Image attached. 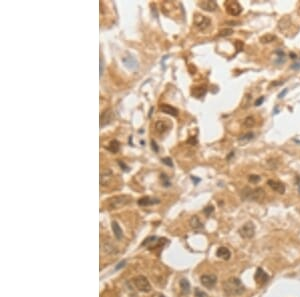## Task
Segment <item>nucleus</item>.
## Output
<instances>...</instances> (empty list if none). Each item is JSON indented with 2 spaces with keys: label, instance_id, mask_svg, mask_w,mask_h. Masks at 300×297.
I'll use <instances>...</instances> for the list:
<instances>
[{
  "label": "nucleus",
  "instance_id": "nucleus-37",
  "mask_svg": "<svg viewBox=\"0 0 300 297\" xmlns=\"http://www.w3.org/2000/svg\"><path fill=\"white\" fill-rule=\"evenodd\" d=\"M263 101H264V96H261L259 99H257L255 102V106H259L263 103Z\"/></svg>",
  "mask_w": 300,
  "mask_h": 297
},
{
  "label": "nucleus",
  "instance_id": "nucleus-42",
  "mask_svg": "<svg viewBox=\"0 0 300 297\" xmlns=\"http://www.w3.org/2000/svg\"><path fill=\"white\" fill-rule=\"evenodd\" d=\"M118 163H119V165H120V167H121V168H122V167H123V168H125V171H128V167L125 165V164H124L123 163V162H121V161H118Z\"/></svg>",
  "mask_w": 300,
  "mask_h": 297
},
{
  "label": "nucleus",
  "instance_id": "nucleus-32",
  "mask_svg": "<svg viewBox=\"0 0 300 297\" xmlns=\"http://www.w3.org/2000/svg\"><path fill=\"white\" fill-rule=\"evenodd\" d=\"M194 295H195V297H208V295H207L206 292L202 291V290L199 289V288H195V290H194Z\"/></svg>",
  "mask_w": 300,
  "mask_h": 297
},
{
  "label": "nucleus",
  "instance_id": "nucleus-27",
  "mask_svg": "<svg viewBox=\"0 0 300 297\" xmlns=\"http://www.w3.org/2000/svg\"><path fill=\"white\" fill-rule=\"evenodd\" d=\"M119 148H120V145H119L118 141L112 140V141H110V143L108 144L107 150H109L110 152H112V153H116V152H118Z\"/></svg>",
  "mask_w": 300,
  "mask_h": 297
},
{
  "label": "nucleus",
  "instance_id": "nucleus-16",
  "mask_svg": "<svg viewBox=\"0 0 300 297\" xmlns=\"http://www.w3.org/2000/svg\"><path fill=\"white\" fill-rule=\"evenodd\" d=\"M207 92V88L205 85H199V86H195L192 88L191 90V94L196 97V98H201L203 97Z\"/></svg>",
  "mask_w": 300,
  "mask_h": 297
},
{
  "label": "nucleus",
  "instance_id": "nucleus-31",
  "mask_svg": "<svg viewBox=\"0 0 300 297\" xmlns=\"http://www.w3.org/2000/svg\"><path fill=\"white\" fill-rule=\"evenodd\" d=\"M233 33V29L231 28H226V29H222L219 32V36L221 37H224V36H229Z\"/></svg>",
  "mask_w": 300,
  "mask_h": 297
},
{
  "label": "nucleus",
  "instance_id": "nucleus-21",
  "mask_svg": "<svg viewBox=\"0 0 300 297\" xmlns=\"http://www.w3.org/2000/svg\"><path fill=\"white\" fill-rule=\"evenodd\" d=\"M112 230H113V233H114V236L116 237V239L120 240L122 238V236H123V232H122V229L120 228V226L118 225L117 222H115L113 221L112 222Z\"/></svg>",
  "mask_w": 300,
  "mask_h": 297
},
{
  "label": "nucleus",
  "instance_id": "nucleus-23",
  "mask_svg": "<svg viewBox=\"0 0 300 297\" xmlns=\"http://www.w3.org/2000/svg\"><path fill=\"white\" fill-rule=\"evenodd\" d=\"M157 240H158V238L156 237V236H150V237L146 238L144 241H143L142 245H143V246H147L149 248H152V247H153V245L155 246V244L158 243Z\"/></svg>",
  "mask_w": 300,
  "mask_h": 297
},
{
  "label": "nucleus",
  "instance_id": "nucleus-19",
  "mask_svg": "<svg viewBox=\"0 0 300 297\" xmlns=\"http://www.w3.org/2000/svg\"><path fill=\"white\" fill-rule=\"evenodd\" d=\"M159 109H160L161 112L169 114L171 116H177L178 115V110L175 107H173V106L169 105V104H161Z\"/></svg>",
  "mask_w": 300,
  "mask_h": 297
},
{
  "label": "nucleus",
  "instance_id": "nucleus-43",
  "mask_svg": "<svg viewBox=\"0 0 300 297\" xmlns=\"http://www.w3.org/2000/svg\"><path fill=\"white\" fill-rule=\"evenodd\" d=\"M286 93H287V89H284V90H283V92H281V93H279L278 97H279V98H282V97H283Z\"/></svg>",
  "mask_w": 300,
  "mask_h": 297
},
{
  "label": "nucleus",
  "instance_id": "nucleus-22",
  "mask_svg": "<svg viewBox=\"0 0 300 297\" xmlns=\"http://www.w3.org/2000/svg\"><path fill=\"white\" fill-rule=\"evenodd\" d=\"M180 289H181L183 294H188L190 292V283L187 279H181L179 282Z\"/></svg>",
  "mask_w": 300,
  "mask_h": 297
},
{
  "label": "nucleus",
  "instance_id": "nucleus-4",
  "mask_svg": "<svg viewBox=\"0 0 300 297\" xmlns=\"http://www.w3.org/2000/svg\"><path fill=\"white\" fill-rule=\"evenodd\" d=\"M239 235L244 239H251L255 235V225L252 222H246L238 230Z\"/></svg>",
  "mask_w": 300,
  "mask_h": 297
},
{
  "label": "nucleus",
  "instance_id": "nucleus-9",
  "mask_svg": "<svg viewBox=\"0 0 300 297\" xmlns=\"http://www.w3.org/2000/svg\"><path fill=\"white\" fill-rule=\"evenodd\" d=\"M171 126V122H169L168 120H157L155 123V129L159 134H164L165 132H167Z\"/></svg>",
  "mask_w": 300,
  "mask_h": 297
},
{
  "label": "nucleus",
  "instance_id": "nucleus-35",
  "mask_svg": "<svg viewBox=\"0 0 300 297\" xmlns=\"http://www.w3.org/2000/svg\"><path fill=\"white\" fill-rule=\"evenodd\" d=\"M162 162H163V163L164 164H166V165H168V166H173V163H172V160L171 159H170V158H168V157H166V158H163L162 159Z\"/></svg>",
  "mask_w": 300,
  "mask_h": 297
},
{
  "label": "nucleus",
  "instance_id": "nucleus-17",
  "mask_svg": "<svg viewBox=\"0 0 300 297\" xmlns=\"http://www.w3.org/2000/svg\"><path fill=\"white\" fill-rule=\"evenodd\" d=\"M216 256L223 259V260H228V259L231 257V252H230V250L227 247L221 246L217 249V251H216Z\"/></svg>",
  "mask_w": 300,
  "mask_h": 297
},
{
  "label": "nucleus",
  "instance_id": "nucleus-29",
  "mask_svg": "<svg viewBox=\"0 0 300 297\" xmlns=\"http://www.w3.org/2000/svg\"><path fill=\"white\" fill-rule=\"evenodd\" d=\"M261 180L260 176L259 175H256V174H251L248 176V181L250 183H257L259 182Z\"/></svg>",
  "mask_w": 300,
  "mask_h": 297
},
{
  "label": "nucleus",
  "instance_id": "nucleus-26",
  "mask_svg": "<svg viewBox=\"0 0 300 297\" xmlns=\"http://www.w3.org/2000/svg\"><path fill=\"white\" fill-rule=\"evenodd\" d=\"M253 138H254V133L247 132V133H245L244 135H242L241 137L239 138V142L242 143V144H245V143H247V142H249L250 140H252Z\"/></svg>",
  "mask_w": 300,
  "mask_h": 297
},
{
  "label": "nucleus",
  "instance_id": "nucleus-34",
  "mask_svg": "<svg viewBox=\"0 0 300 297\" xmlns=\"http://www.w3.org/2000/svg\"><path fill=\"white\" fill-rule=\"evenodd\" d=\"M235 45H236V48H237V52H239V51H241L243 49V42L242 41H240V40H236L235 41Z\"/></svg>",
  "mask_w": 300,
  "mask_h": 297
},
{
  "label": "nucleus",
  "instance_id": "nucleus-40",
  "mask_svg": "<svg viewBox=\"0 0 300 297\" xmlns=\"http://www.w3.org/2000/svg\"><path fill=\"white\" fill-rule=\"evenodd\" d=\"M151 144H152V149L155 150V152H157V151H158V147H157V145H156L155 141L152 140V141H151Z\"/></svg>",
  "mask_w": 300,
  "mask_h": 297
},
{
  "label": "nucleus",
  "instance_id": "nucleus-1",
  "mask_svg": "<svg viewBox=\"0 0 300 297\" xmlns=\"http://www.w3.org/2000/svg\"><path fill=\"white\" fill-rule=\"evenodd\" d=\"M223 289L225 293L230 297L240 296L245 292V287H244L243 283L237 277H230L226 281H224Z\"/></svg>",
  "mask_w": 300,
  "mask_h": 297
},
{
  "label": "nucleus",
  "instance_id": "nucleus-44",
  "mask_svg": "<svg viewBox=\"0 0 300 297\" xmlns=\"http://www.w3.org/2000/svg\"><path fill=\"white\" fill-rule=\"evenodd\" d=\"M160 297H164V296H163V295H161V296H160Z\"/></svg>",
  "mask_w": 300,
  "mask_h": 297
},
{
  "label": "nucleus",
  "instance_id": "nucleus-39",
  "mask_svg": "<svg viewBox=\"0 0 300 297\" xmlns=\"http://www.w3.org/2000/svg\"><path fill=\"white\" fill-rule=\"evenodd\" d=\"M103 58L102 57H100V76L102 75V73H103Z\"/></svg>",
  "mask_w": 300,
  "mask_h": 297
},
{
  "label": "nucleus",
  "instance_id": "nucleus-41",
  "mask_svg": "<svg viewBox=\"0 0 300 297\" xmlns=\"http://www.w3.org/2000/svg\"><path fill=\"white\" fill-rule=\"evenodd\" d=\"M296 184H297L298 191L300 193V176H297V177H296Z\"/></svg>",
  "mask_w": 300,
  "mask_h": 297
},
{
  "label": "nucleus",
  "instance_id": "nucleus-25",
  "mask_svg": "<svg viewBox=\"0 0 300 297\" xmlns=\"http://www.w3.org/2000/svg\"><path fill=\"white\" fill-rule=\"evenodd\" d=\"M276 39V36L273 35V34H270V33H267L265 35H263L260 37V42L263 43V44H266V43H271V42H273V41Z\"/></svg>",
  "mask_w": 300,
  "mask_h": 297
},
{
  "label": "nucleus",
  "instance_id": "nucleus-7",
  "mask_svg": "<svg viewBox=\"0 0 300 297\" xmlns=\"http://www.w3.org/2000/svg\"><path fill=\"white\" fill-rule=\"evenodd\" d=\"M224 6L226 11L229 15L231 16H238L242 11V6L240 5L239 2L237 1H232V0H228L224 3Z\"/></svg>",
  "mask_w": 300,
  "mask_h": 297
},
{
  "label": "nucleus",
  "instance_id": "nucleus-13",
  "mask_svg": "<svg viewBox=\"0 0 300 297\" xmlns=\"http://www.w3.org/2000/svg\"><path fill=\"white\" fill-rule=\"evenodd\" d=\"M269 279V276L266 274V273L263 271L262 268H258L255 273V280L258 284H264Z\"/></svg>",
  "mask_w": 300,
  "mask_h": 297
},
{
  "label": "nucleus",
  "instance_id": "nucleus-15",
  "mask_svg": "<svg viewBox=\"0 0 300 297\" xmlns=\"http://www.w3.org/2000/svg\"><path fill=\"white\" fill-rule=\"evenodd\" d=\"M112 180V172L109 169H106L100 175V184L102 186H106Z\"/></svg>",
  "mask_w": 300,
  "mask_h": 297
},
{
  "label": "nucleus",
  "instance_id": "nucleus-18",
  "mask_svg": "<svg viewBox=\"0 0 300 297\" xmlns=\"http://www.w3.org/2000/svg\"><path fill=\"white\" fill-rule=\"evenodd\" d=\"M122 61L123 63L125 64V66L129 69H132V70H134V69H136L138 67V62H137V60L133 57V56H126V57H124L122 59Z\"/></svg>",
  "mask_w": 300,
  "mask_h": 297
},
{
  "label": "nucleus",
  "instance_id": "nucleus-20",
  "mask_svg": "<svg viewBox=\"0 0 300 297\" xmlns=\"http://www.w3.org/2000/svg\"><path fill=\"white\" fill-rule=\"evenodd\" d=\"M189 224H190L192 229H194L196 231L203 229V223L200 221L199 217H198L197 215H194V216H192L190 218V220H189Z\"/></svg>",
  "mask_w": 300,
  "mask_h": 297
},
{
  "label": "nucleus",
  "instance_id": "nucleus-3",
  "mask_svg": "<svg viewBox=\"0 0 300 297\" xmlns=\"http://www.w3.org/2000/svg\"><path fill=\"white\" fill-rule=\"evenodd\" d=\"M131 201H132V197L130 195H125V194H124V195H117V196H113L111 198H109L108 200L106 201L105 205L109 210H114V209L124 207Z\"/></svg>",
  "mask_w": 300,
  "mask_h": 297
},
{
  "label": "nucleus",
  "instance_id": "nucleus-28",
  "mask_svg": "<svg viewBox=\"0 0 300 297\" xmlns=\"http://www.w3.org/2000/svg\"><path fill=\"white\" fill-rule=\"evenodd\" d=\"M250 101H251V95L245 94V96H244L242 99V103H241L242 108H247L248 106L250 105Z\"/></svg>",
  "mask_w": 300,
  "mask_h": 297
},
{
  "label": "nucleus",
  "instance_id": "nucleus-24",
  "mask_svg": "<svg viewBox=\"0 0 300 297\" xmlns=\"http://www.w3.org/2000/svg\"><path fill=\"white\" fill-rule=\"evenodd\" d=\"M256 124V120L253 116H247V117L243 120V125L246 128H252L254 127Z\"/></svg>",
  "mask_w": 300,
  "mask_h": 297
},
{
  "label": "nucleus",
  "instance_id": "nucleus-11",
  "mask_svg": "<svg viewBox=\"0 0 300 297\" xmlns=\"http://www.w3.org/2000/svg\"><path fill=\"white\" fill-rule=\"evenodd\" d=\"M267 184H268L269 187L272 190H274L275 192H277L279 194H284L285 193V185L283 183L277 181V180L270 179V180H268Z\"/></svg>",
  "mask_w": 300,
  "mask_h": 297
},
{
  "label": "nucleus",
  "instance_id": "nucleus-14",
  "mask_svg": "<svg viewBox=\"0 0 300 297\" xmlns=\"http://www.w3.org/2000/svg\"><path fill=\"white\" fill-rule=\"evenodd\" d=\"M159 202H160L159 199H157V198H152V197H149V196L142 197V198H140L139 200L137 201L138 205H140V206L154 205V204H158Z\"/></svg>",
  "mask_w": 300,
  "mask_h": 297
},
{
  "label": "nucleus",
  "instance_id": "nucleus-12",
  "mask_svg": "<svg viewBox=\"0 0 300 297\" xmlns=\"http://www.w3.org/2000/svg\"><path fill=\"white\" fill-rule=\"evenodd\" d=\"M113 112H112V110H105L104 112L100 115V127H103L104 125L106 124H108L112 121V119H113Z\"/></svg>",
  "mask_w": 300,
  "mask_h": 297
},
{
  "label": "nucleus",
  "instance_id": "nucleus-10",
  "mask_svg": "<svg viewBox=\"0 0 300 297\" xmlns=\"http://www.w3.org/2000/svg\"><path fill=\"white\" fill-rule=\"evenodd\" d=\"M200 8H202L203 10L208 11V12H214L218 9V4L216 3V1H210V0H205V1H201L198 3Z\"/></svg>",
  "mask_w": 300,
  "mask_h": 297
},
{
  "label": "nucleus",
  "instance_id": "nucleus-36",
  "mask_svg": "<svg viewBox=\"0 0 300 297\" xmlns=\"http://www.w3.org/2000/svg\"><path fill=\"white\" fill-rule=\"evenodd\" d=\"M291 68L294 69V70H299V69H300V61L293 63L292 65H291Z\"/></svg>",
  "mask_w": 300,
  "mask_h": 297
},
{
  "label": "nucleus",
  "instance_id": "nucleus-33",
  "mask_svg": "<svg viewBox=\"0 0 300 297\" xmlns=\"http://www.w3.org/2000/svg\"><path fill=\"white\" fill-rule=\"evenodd\" d=\"M213 211H214V207L212 206V205H209V206L205 207V209L203 210V212H204V214H205L207 217H209V216L212 214V213H213Z\"/></svg>",
  "mask_w": 300,
  "mask_h": 297
},
{
  "label": "nucleus",
  "instance_id": "nucleus-30",
  "mask_svg": "<svg viewBox=\"0 0 300 297\" xmlns=\"http://www.w3.org/2000/svg\"><path fill=\"white\" fill-rule=\"evenodd\" d=\"M161 181H162L163 186H165V187H169L170 185H171V182H170L169 178H168L165 174L161 175Z\"/></svg>",
  "mask_w": 300,
  "mask_h": 297
},
{
  "label": "nucleus",
  "instance_id": "nucleus-8",
  "mask_svg": "<svg viewBox=\"0 0 300 297\" xmlns=\"http://www.w3.org/2000/svg\"><path fill=\"white\" fill-rule=\"evenodd\" d=\"M200 282L204 287L212 288L217 282V277L214 274H204L200 277Z\"/></svg>",
  "mask_w": 300,
  "mask_h": 297
},
{
  "label": "nucleus",
  "instance_id": "nucleus-6",
  "mask_svg": "<svg viewBox=\"0 0 300 297\" xmlns=\"http://www.w3.org/2000/svg\"><path fill=\"white\" fill-rule=\"evenodd\" d=\"M193 23L195 27H197L199 30H205L207 29L211 24V20L207 16L201 15V14H195L193 18Z\"/></svg>",
  "mask_w": 300,
  "mask_h": 297
},
{
  "label": "nucleus",
  "instance_id": "nucleus-5",
  "mask_svg": "<svg viewBox=\"0 0 300 297\" xmlns=\"http://www.w3.org/2000/svg\"><path fill=\"white\" fill-rule=\"evenodd\" d=\"M133 283L136 288L141 292H149L151 290V285L148 279L143 275H138L133 278Z\"/></svg>",
  "mask_w": 300,
  "mask_h": 297
},
{
  "label": "nucleus",
  "instance_id": "nucleus-38",
  "mask_svg": "<svg viewBox=\"0 0 300 297\" xmlns=\"http://www.w3.org/2000/svg\"><path fill=\"white\" fill-rule=\"evenodd\" d=\"M125 264H126V261H125V260H123V261H121L120 263H118V265L115 267V270H118V269H120L121 267H124V266H125Z\"/></svg>",
  "mask_w": 300,
  "mask_h": 297
},
{
  "label": "nucleus",
  "instance_id": "nucleus-2",
  "mask_svg": "<svg viewBox=\"0 0 300 297\" xmlns=\"http://www.w3.org/2000/svg\"><path fill=\"white\" fill-rule=\"evenodd\" d=\"M241 196L243 199H246V200L260 202L265 197V191L264 189L261 187L254 188V189H252L250 187H244L241 191Z\"/></svg>",
  "mask_w": 300,
  "mask_h": 297
}]
</instances>
